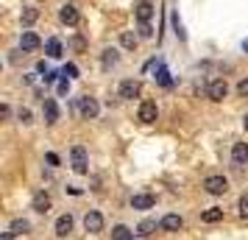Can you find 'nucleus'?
Listing matches in <instances>:
<instances>
[{"label":"nucleus","instance_id":"393cba45","mask_svg":"<svg viewBox=\"0 0 248 240\" xmlns=\"http://www.w3.org/2000/svg\"><path fill=\"white\" fill-rule=\"evenodd\" d=\"M39 20V12L36 9H23V25H34Z\"/></svg>","mask_w":248,"mask_h":240},{"label":"nucleus","instance_id":"4468645a","mask_svg":"<svg viewBox=\"0 0 248 240\" xmlns=\"http://www.w3.org/2000/svg\"><path fill=\"white\" fill-rule=\"evenodd\" d=\"M134 14L140 23H151V17H154V6L148 3V0H142V3H137L134 6Z\"/></svg>","mask_w":248,"mask_h":240},{"label":"nucleus","instance_id":"dca6fc26","mask_svg":"<svg viewBox=\"0 0 248 240\" xmlns=\"http://www.w3.org/2000/svg\"><path fill=\"white\" fill-rule=\"evenodd\" d=\"M232 160L237 165H248V143H234V148H232Z\"/></svg>","mask_w":248,"mask_h":240},{"label":"nucleus","instance_id":"f257e3e1","mask_svg":"<svg viewBox=\"0 0 248 240\" xmlns=\"http://www.w3.org/2000/svg\"><path fill=\"white\" fill-rule=\"evenodd\" d=\"M203 190L209 195H223L229 193V179L226 176H206L203 179Z\"/></svg>","mask_w":248,"mask_h":240},{"label":"nucleus","instance_id":"c85d7f7f","mask_svg":"<svg viewBox=\"0 0 248 240\" xmlns=\"http://www.w3.org/2000/svg\"><path fill=\"white\" fill-rule=\"evenodd\" d=\"M237 209H240V218H248V195H243V198H240Z\"/></svg>","mask_w":248,"mask_h":240},{"label":"nucleus","instance_id":"5701e85b","mask_svg":"<svg viewBox=\"0 0 248 240\" xmlns=\"http://www.w3.org/2000/svg\"><path fill=\"white\" fill-rule=\"evenodd\" d=\"M120 45L128 48V50H134L137 48V36L131 34V31H123V34H120Z\"/></svg>","mask_w":248,"mask_h":240},{"label":"nucleus","instance_id":"ddd939ff","mask_svg":"<svg viewBox=\"0 0 248 240\" xmlns=\"http://www.w3.org/2000/svg\"><path fill=\"white\" fill-rule=\"evenodd\" d=\"M20 48H23V50H36V48H42V39H39L34 31H23V36H20Z\"/></svg>","mask_w":248,"mask_h":240},{"label":"nucleus","instance_id":"7c9ffc66","mask_svg":"<svg viewBox=\"0 0 248 240\" xmlns=\"http://www.w3.org/2000/svg\"><path fill=\"white\" fill-rule=\"evenodd\" d=\"M67 90H70V79L59 81V95H67Z\"/></svg>","mask_w":248,"mask_h":240},{"label":"nucleus","instance_id":"9d476101","mask_svg":"<svg viewBox=\"0 0 248 240\" xmlns=\"http://www.w3.org/2000/svg\"><path fill=\"white\" fill-rule=\"evenodd\" d=\"M159 226L165 229V232H179V229L184 226V218L176 215V212H170V215H165L162 221H159Z\"/></svg>","mask_w":248,"mask_h":240},{"label":"nucleus","instance_id":"423d86ee","mask_svg":"<svg viewBox=\"0 0 248 240\" xmlns=\"http://www.w3.org/2000/svg\"><path fill=\"white\" fill-rule=\"evenodd\" d=\"M137 117H140L142 123H154V120L159 117L156 103H154V101H142V103H140V112H137Z\"/></svg>","mask_w":248,"mask_h":240},{"label":"nucleus","instance_id":"20e7f679","mask_svg":"<svg viewBox=\"0 0 248 240\" xmlns=\"http://www.w3.org/2000/svg\"><path fill=\"white\" fill-rule=\"evenodd\" d=\"M120 98H123V101H131V98H140V92H142V84H140V81L137 79H125L123 84H120Z\"/></svg>","mask_w":248,"mask_h":240},{"label":"nucleus","instance_id":"7ed1b4c3","mask_svg":"<svg viewBox=\"0 0 248 240\" xmlns=\"http://www.w3.org/2000/svg\"><path fill=\"white\" fill-rule=\"evenodd\" d=\"M78 112H81V117L95 120L98 112H101V103L95 101V98H90V95H84V98H78Z\"/></svg>","mask_w":248,"mask_h":240},{"label":"nucleus","instance_id":"f704fd0d","mask_svg":"<svg viewBox=\"0 0 248 240\" xmlns=\"http://www.w3.org/2000/svg\"><path fill=\"white\" fill-rule=\"evenodd\" d=\"M243 126H246V131H248V114H246V117H243Z\"/></svg>","mask_w":248,"mask_h":240},{"label":"nucleus","instance_id":"a211bd4d","mask_svg":"<svg viewBox=\"0 0 248 240\" xmlns=\"http://www.w3.org/2000/svg\"><path fill=\"white\" fill-rule=\"evenodd\" d=\"M45 53H47L50 59H59V56H62V42H59L56 36H53V39H47V42H45Z\"/></svg>","mask_w":248,"mask_h":240},{"label":"nucleus","instance_id":"bb28decb","mask_svg":"<svg viewBox=\"0 0 248 240\" xmlns=\"http://www.w3.org/2000/svg\"><path fill=\"white\" fill-rule=\"evenodd\" d=\"M156 79H159V84H162V87H170V73H168L165 67H159V76H156Z\"/></svg>","mask_w":248,"mask_h":240},{"label":"nucleus","instance_id":"c756f323","mask_svg":"<svg viewBox=\"0 0 248 240\" xmlns=\"http://www.w3.org/2000/svg\"><path fill=\"white\" fill-rule=\"evenodd\" d=\"M237 92H240L243 98H248V79H246V81H240V84H237Z\"/></svg>","mask_w":248,"mask_h":240},{"label":"nucleus","instance_id":"4be33fe9","mask_svg":"<svg viewBox=\"0 0 248 240\" xmlns=\"http://www.w3.org/2000/svg\"><path fill=\"white\" fill-rule=\"evenodd\" d=\"M154 229H156V221H151V218H148V221H142V224L137 226V235H140V238H148Z\"/></svg>","mask_w":248,"mask_h":240},{"label":"nucleus","instance_id":"cd10ccee","mask_svg":"<svg viewBox=\"0 0 248 240\" xmlns=\"http://www.w3.org/2000/svg\"><path fill=\"white\" fill-rule=\"evenodd\" d=\"M137 31H140V36H142V39H151V36H154V31H151V25H148V23H140V28H137Z\"/></svg>","mask_w":248,"mask_h":240},{"label":"nucleus","instance_id":"0eeeda50","mask_svg":"<svg viewBox=\"0 0 248 240\" xmlns=\"http://www.w3.org/2000/svg\"><path fill=\"white\" fill-rule=\"evenodd\" d=\"M84 229H87L90 235L101 232V229H103V215H101V212H95V209H90V212L84 215Z\"/></svg>","mask_w":248,"mask_h":240},{"label":"nucleus","instance_id":"72a5a7b5","mask_svg":"<svg viewBox=\"0 0 248 240\" xmlns=\"http://www.w3.org/2000/svg\"><path fill=\"white\" fill-rule=\"evenodd\" d=\"M0 240H14V232H3V235H0Z\"/></svg>","mask_w":248,"mask_h":240},{"label":"nucleus","instance_id":"2eb2a0df","mask_svg":"<svg viewBox=\"0 0 248 240\" xmlns=\"http://www.w3.org/2000/svg\"><path fill=\"white\" fill-rule=\"evenodd\" d=\"M73 232V215H59L56 218V235L59 238H67Z\"/></svg>","mask_w":248,"mask_h":240},{"label":"nucleus","instance_id":"6ab92c4d","mask_svg":"<svg viewBox=\"0 0 248 240\" xmlns=\"http://www.w3.org/2000/svg\"><path fill=\"white\" fill-rule=\"evenodd\" d=\"M203 224H217V221H223V209H217V207H212V209H206L201 215Z\"/></svg>","mask_w":248,"mask_h":240},{"label":"nucleus","instance_id":"aec40b11","mask_svg":"<svg viewBox=\"0 0 248 240\" xmlns=\"http://www.w3.org/2000/svg\"><path fill=\"white\" fill-rule=\"evenodd\" d=\"M12 232L14 235H28V232H31V224H28L25 218H14L12 221Z\"/></svg>","mask_w":248,"mask_h":240},{"label":"nucleus","instance_id":"b1692460","mask_svg":"<svg viewBox=\"0 0 248 240\" xmlns=\"http://www.w3.org/2000/svg\"><path fill=\"white\" fill-rule=\"evenodd\" d=\"M70 48H73V50H76V53H84V50H87V39H84V36H73V39H70Z\"/></svg>","mask_w":248,"mask_h":240},{"label":"nucleus","instance_id":"9b49d317","mask_svg":"<svg viewBox=\"0 0 248 240\" xmlns=\"http://www.w3.org/2000/svg\"><path fill=\"white\" fill-rule=\"evenodd\" d=\"M42 112H45V123L47 126H53L59 120V106H56V101L53 98H45V103H42Z\"/></svg>","mask_w":248,"mask_h":240},{"label":"nucleus","instance_id":"2f4dec72","mask_svg":"<svg viewBox=\"0 0 248 240\" xmlns=\"http://www.w3.org/2000/svg\"><path fill=\"white\" fill-rule=\"evenodd\" d=\"M20 120L23 123H31V109H20Z\"/></svg>","mask_w":248,"mask_h":240},{"label":"nucleus","instance_id":"473e14b6","mask_svg":"<svg viewBox=\"0 0 248 240\" xmlns=\"http://www.w3.org/2000/svg\"><path fill=\"white\" fill-rule=\"evenodd\" d=\"M45 160H47V165H50V168H56V165H59V157H56V154H47Z\"/></svg>","mask_w":248,"mask_h":240},{"label":"nucleus","instance_id":"f8f14e48","mask_svg":"<svg viewBox=\"0 0 248 240\" xmlns=\"http://www.w3.org/2000/svg\"><path fill=\"white\" fill-rule=\"evenodd\" d=\"M156 204V198L151 193H137V195H131V207L134 209H151V207Z\"/></svg>","mask_w":248,"mask_h":240},{"label":"nucleus","instance_id":"1a4fd4ad","mask_svg":"<svg viewBox=\"0 0 248 240\" xmlns=\"http://www.w3.org/2000/svg\"><path fill=\"white\" fill-rule=\"evenodd\" d=\"M59 20H62V23L64 25H78V9H76V6H73V3H64V6H62V12H59Z\"/></svg>","mask_w":248,"mask_h":240},{"label":"nucleus","instance_id":"39448f33","mask_svg":"<svg viewBox=\"0 0 248 240\" xmlns=\"http://www.w3.org/2000/svg\"><path fill=\"white\" fill-rule=\"evenodd\" d=\"M206 95H209V101H223L226 95H229V84H226L223 79L209 81V87H206Z\"/></svg>","mask_w":248,"mask_h":240},{"label":"nucleus","instance_id":"412c9836","mask_svg":"<svg viewBox=\"0 0 248 240\" xmlns=\"http://www.w3.org/2000/svg\"><path fill=\"white\" fill-rule=\"evenodd\" d=\"M117 50H114V48H106V50H103V67L109 70V67H114V64H117Z\"/></svg>","mask_w":248,"mask_h":240},{"label":"nucleus","instance_id":"a878e982","mask_svg":"<svg viewBox=\"0 0 248 240\" xmlns=\"http://www.w3.org/2000/svg\"><path fill=\"white\" fill-rule=\"evenodd\" d=\"M62 76H64V79H78V67H76V64H64Z\"/></svg>","mask_w":248,"mask_h":240},{"label":"nucleus","instance_id":"f3484780","mask_svg":"<svg viewBox=\"0 0 248 240\" xmlns=\"http://www.w3.org/2000/svg\"><path fill=\"white\" fill-rule=\"evenodd\" d=\"M112 240H134V232L125 226V224H117L112 229Z\"/></svg>","mask_w":248,"mask_h":240},{"label":"nucleus","instance_id":"6e6552de","mask_svg":"<svg viewBox=\"0 0 248 240\" xmlns=\"http://www.w3.org/2000/svg\"><path fill=\"white\" fill-rule=\"evenodd\" d=\"M50 195L45 193V190H39V193H34V201H31V207H34V212H39V215H45V212H50Z\"/></svg>","mask_w":248,"mask_h":240},{"label":"nucleus","instance_id":"c9c22d12","mask_svg":"<svg viewBox=\"0 0 248 240\" xmlns=\"http://www.w3.org/2000/svg\"><path fill=\"white\" fill-rule=\"evenodd\" d=\"M243 48H246V50H248V39H246V42H243Z\"/></svg>","mask_w":248,"mask_h":240},{"label":"nucleus","instance_id":"f03ea898","mask_svg":"<svg viewBox=\"0 0 248 240\" xmlns=\"http://www.w3.org/2000/svg\"><path fill=\"white\" fill-rule=\"evenodd\" d=\"M70 162H73V171L84 176V173L90 171V168H87V148H84V145H73V151H70Z\"/></svg>","mask_w":248,"mask_h":240}]
</instances>
